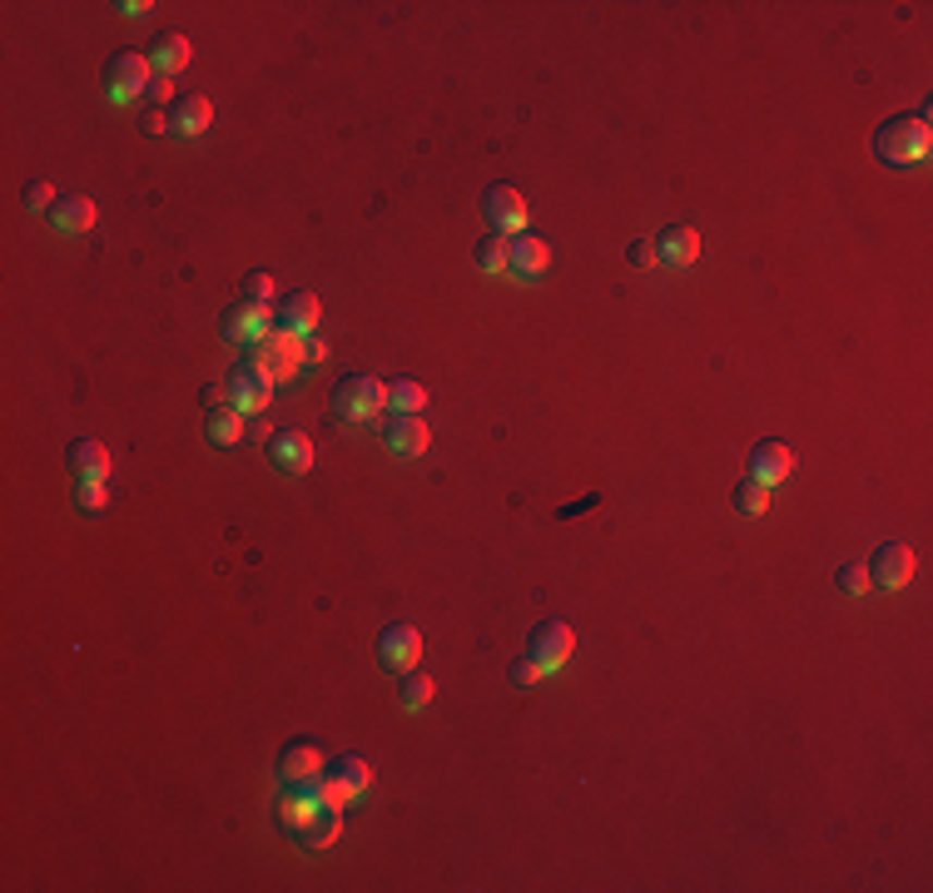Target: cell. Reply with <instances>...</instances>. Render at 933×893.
<instances>
[{"label": "cell", "instance_id": "44dd1931", "mask_svg": "<svg viewBox=\"0 0 933 893\" xmlns=\"http://www.w3.org/2000/svg\"><path fill=\"white\" fill-rule=\"evenodd\" d=\"M95 199H85V194H70V199H60L56 209H50V223H56L60 234H85V229H95Z\"/></svg>", "mask_w": 933, "mask_h": 893}, {"label": "cell", "instance_id": "1f68e13d", "mask_svg": "<svg viewBox=\"0 0 933 893\" xmlns=\"http://www.w3.org/2000/svg\"><path fill=\"white\" fill-rule=\"evenodd\" d=\"M273 289H279V283H273V273H263V268L244 279V298H248V303H263V308L273 303Z\"/></svg>", "mask_w": 933, "mask_h": 893}, {"label": "cell", "instance_id": "4316f807", "mask_svg": "<svg viewBox=\"0 0 933 893\" xmlns=\"http://www.w3.org/2000/svg\"><path fill=\"white\" fill-rule=\"evenodd\" d=\"M238 437H244V413H214L209 417V442L214 447H238Z\"/></svg>", "mask_w": 933, "mask_h": 893}, {"label": "cell", "instance_id": "277c9868", "mask_svg": "<svg viewBox=\"0 0 933 893\" xmlns=\"http://www.w3.org/2000/svg\"><path fill=\"white\" fill-rule=\"evenodd\" d=\"M149 85H155V65H149V56H139V50H124V56H114L110 65H105V95H110L114 105H130V100H139V95H149Z\"/></svg>", "mask_w": 933, "mask_h": 893}, {"label": "cell", "instance_id": "8fae6325", "mask_svg": "<svg viewBox=\"0 0 933 893\" xmlns=\"http://www.w3.org/2000/svg\"><path fill=\"white\" fill-rule=\"evenodd\" d=\"M378 660H383L388 670H413L417 660H422V636H417V625L407 621H393L378 636Z\"/></svg>", "mask_w": 933, "mask_h": 893}, {"label": "cell", "instance_id": "d6986e66", "mask_svg": "<svg viewBox=\"0 0 933 893\" xmlns=\"http://www.w3.org/2000/svg\"><path fill=\"white\" fill-rule=\"evenodd\" d=\"M269 457L279 462L283 472H308V467H314V442H308L304 432H293V427H289V432H273L269 437Z\"/></svg>", "mask_w": 933, "mask_h": 893}, {"label": "cell", "instance_id": "ba28073f", "mask_svg": "<svg viewBox=\"0 0 933 893\" xmlns=\"http://www.w3.org/2000/svg\"><path fill=\"white\" fill-rule=\"evenodd\" d=\"M273 313L263 308V303H234V308L219 318V333H224V343H259V338L273 333Z\"/></svg>", "mask_w": 933, "mask_h": 893}, {"label": "cell", "instance_id": "836d02e7", "mask_svg": "<svg viewBox=\"0 0 933 893\" xmlns=\"http://www.w3.org/2000/svg\"><path fill=\"white\" fill-rule=\"evenodd\" d=\"M626 258H630L636 268H651V264H655V244H651V238H636V244L626 248Z\"/></svg>", "mask_w": 933, "mask_h": 893}, {"label": "cell", "instance_id": "f546056e", "mask_svg": "<svg viewBox=\"0 0 933 893\" xmlns=\"http://www.w3.org/2000/svg\"><path fill=\"white\" fill-rule=\"evenodd\" d=\"M21 204H25V209H30V213H50V209H56L60 199H56V189H50L46 179H35V184H25Z\"/></svg>", "mask_w": 933, "mask_h": 893}, {"label": "cell", "instance_id": "603a6c76", "mask_svg": "<svg viewBox=\"0 0 933 893\" xmlns=\"http://www.w3.org/2000/svg\"><path fill=\"white\" fill-rule=\"evenodd\" d=\"M472 258H477V268H482V273H512V238H506V234H487L482 244L472 248Z\"/></svg>", "mask_w": 933, "mask_h": 893}, {"label": "cell", "instance_id": "2e32d148", "mask_svg": "<svg viewBox=\"0 0 933 893\" xmlns=\"http://www.w3.org/2000/svg\"><path fill=\"white\" fill-rule=\"evenodd\" d=\"M547 268H551V244L547 238H531V234L512 238V279L531 283V279H541Z\"/></svg>", "mask_w": 933, "mask_h": 893}, {"label": "cell", "instance_id": "8992f818", "mask_svg": "<svg viewBox=\"0 0 933 893\" xmlns=\"http://www.w3.org/2000/svg\"><path fill=\"white\" fill-rule=\"evenodd\" d=\"M482 213H487V223H492V234H506V238H517L531 219L521 189H512V184H492V189L482 194Z\"/></svg>", "mask_w": 933, "mask_h": 893}, {"label": "cell", "instance_id": "5b68a950", "mask_svg": "<svg viewBox=\"0 0 933 893\" xmlns=\"http://www.w3.org/2000/svg\"><path fill=\"white\" fill-rule=\"evenodd\" d=\"M572 650H576V631L566 621H556V615H547V621H537L531 625V636H527V656L537 660L547 675H556V670L572 660Z\"/></svg>", "mask_w": 933, "mask_h": 893}, {"label": "cell", "instance_id": "484cf974", "mask_svg": "<svg viewBox=\"0 0 933 893\" xmlns=\"http://www.w3.org/2000/svg\"><path fill=\"white\" fill-rule=\"evenodd\" d=\"M735 506H740L745 516H765L770 512V487L765 481H754V477H745L740 487H735Z\"/></svg>", "mask_w": 933, "mask_h": 893}, {"label": "cell", "instance_id": "9a60e30c", "mask_svg": "<svg viewBox=\"0 0 933 893\" xmlns=\"http://www.w3.org/2000/svg\"><path fill=\"white\" fill-rule=\"evenodd\" d=\"M323 749L314 745V739H293L289 749L279 755V774H283V784H304V780H318L323 774Z\"/></svg>", "mask_w": 933, "mask_h": 893}, {"label": "cell", "instance_id": "d590c367", "mask_svg": "<svg viewBox=\"0 0 933 893\" xmlns=\"http://www.w3.org/2000/svg\"><path fill=\"white\" fill-rule=\"evenodd\" d=\"M204 407L209 413H229L234 402H229V388H204Z\"/></svg>", "mask_w": 933, "mask_h": 893}, {"label": "cell", "instance_id": "d4e9b609", "mask_svg": "<svg viewBox=\"0 0 933 893\" xmlns=\"http://www.w3.org/2000/svg\"><path fill=\"white\" fill-rule=\"evenodd\" d=\"M328 774H333V780L343 784V790H348L353 799H358V794H368V784H372V774H368V759H358V755L337 759V764H333V770H328Z\"/></svg>", "mask_w": 933, "mask_h": 893}, {"label": "cell", "instance_id": "74e56055", "mask_svg": "<svg viewBox=\"0 0 933 893\" xmlns=\"http://www.w3.org/2000/svg\"><path fill=\"white\" fill-rule=\"evenodd\" d=\"M308 357H314V363H323V357H328V343H323V338H318V333L308 338Z\"/></svg>", "mask_w": 933, "mask_h": 893}, {"label": "cell", "instance_id": "7402d4cb", "mask_svg": "<svg viewBox=\"0 0 933 893\" xmlns=\"http://www.w3.org/2000/svg\"><path fill=\"white\" fill-rule=\"evenodd\" d=\"M65 462H70V472H75V477H110V447H100L95 437H79V442H70Z\"/></svg>", "mask_w": 933, "mask_h": 893}, {"label": "cell", "instance_id": "ac0fdd59", "mask_svg": "<svg viewBox=\"0 0 933 893\" xmlns=\"http://www.w3.org/2000/svg\"><path fill=\"white\" fill-rule=\"evenodd\" d=\"M318 313H323L318 293H293V298H283V308H279V328H289V333H298V338H314Z\"/></svg>", "mask_w": 933, "mask_h": 893}, {"label": "cell", "instance_id": "30bf717a", "mask_svg": "<svg viewBox=\"0 0 933 893\" xmlns=\"http://www.w3.org/2000/svg\"><path fill=\"white\" fill-rule=\"evenodd\" d=\"M224 388H229V402H234V413H263V407L273 402V388H279V382H269L259 368H254V363H244V368L229 372Z\"/></svg>", "mask_w": 933, "mask_h": 893}, {"label": "cell", "instance_id": "6da1fadb", "mask_svg": "<svg viewBox=\"0 0 933 893\" xmlns=\"http://www.w3.org/2000/svg\"><path fill=\"white\" fill-rule=\"evenodd\" d=\"M874 155L884 159L888 169H909L923 164L933 155V110L919 105V114H894L874 130Z\"/></svg>", "mask_w": 933, "mask_h": 893}, {"label": "cell", "instance_id": "7c38bea8", "mask_svg": "<svg viewBox=\"0 0 933 893\" xmlns=\"http://www.w3.org/2000/svg\"><path fill=\"white\" fill-rule=\"evenodd\" d=\"M795 472V447L779 442V437H765V442H754L750 452V477L765 481V487H779V481Z\"/></svg>", "mask_w": 933, "mask_h": 893}, {"label": "cell", "instance_id": "8d00e7d4", "mask_svg": "<svg viewBox=\"0 0 933 893\" xmlns=\"http://www.w3.org/2000/svg\"><path fill=\"white\" fill-rule=\"evenodd\" d=\"M145 130H149V134H169V114L149 110V114H145Z\"/></svg>", "mask_w": 933, "mask_h": 893}, {"label": "cell", "instance_id": "f1b7e54d", "mask_svg": "<svg viewBox=\"0 0 933 893\" xmlns=\"http://www.w3.org/2000/svg\"><path fill=\"white\" fill-rule=\"evenodd\" d=\"M75 497H79V506H85V512H100V506L110 502V477H79Z\"/></svg>", "mask_w": 933, "mask_h": 893}, {"label": "cell", "instance_id": "d6a6232c", "mask_svg": "<svg viewBox=\"0 0 933 893\" xmlns=\"http://www.w3.org/2000/svg\"><path fill=\"white\" fill-rule=\"evenodd\" d=\"M547 681V670L537 665V660H517V665H512V685H517V690H537V685Z\"/></svg>", "mask_w": 933, "mask_h": 893}, {"label": "cell", "instance_id": "cb8c5ba5", "mask_svg": "<svg viewBox=\"0 0 933 893\" xmlns=\"http://www.w3.org/2000/svg\"><path fill=\"white\" fill-rule=\"evenodd\" d=\"M388 407L393 413H417V407H428V388L413 378H393L388 382Z\"/></svg>", "mask_w": 933, "mask_h": 893}, {"label": "cell", "instance_id": "4fadbf2b", "mask_svg": "<svg viewBox=\"0 0 933 893\" xmlns=\"http://www.w3.org/2000/svg\"><path fill=\"white\" fill-rule=\"evenodd\" d=\"M696 258H700V234L690 223H671V229L655 234V264L686 268V264H696Z\"/></svg>", "mask_w": 933, "mask_h": 893}, {"label": "cell", "instance_id": "ffe728a7", "mask_svg": "<svg viewBox=\"0 0 933 893\" xmlns=\"http://www.w3.org/2000/svg\"><path fill=\"white\" fill-rule=\"evenodd\" d=\"M194 60V45L184 40V35H159L155 45H149V65H155V75H180L184 65Z\"/></svg>", "mask_w": 933, "mask_h": 893}, {"label": "cell", "instance_id": "9c48e42d", "mask_svg": "<svg viewBox=\"0 0 933 893\" xmlns=\"http://www.w3.org/2000/svg\"><path fill=\"white\" fill-rule=\"evenodd\" d=\"M383 447L393 452V457H422L432 447V427L422 423L417 413H393L383 423Z\"/></svg>", "mask_w": 933, "mask_h": 893}, {"label": "cell", "instance_id": "4dcf8cb0", "mask_svg": "<svg viewBox=\"0 0 933 893\" xmlns=\"http://www.w3.org/2000/svg\"><path fill=\"white\" fill-rule=\"evenodd\" d=\"M874 580H869V566L864 561H849V566H839V591L844 596H864Z\"/></svg>", "mask_w": 933, "mask_h": 893}, {"label": "cell", "instance_id": "7a4b0ae2", "mask_svg": "<svg viewBox=\"0 0 933 893\" xmlns=\"http://www.w3.org/2000/svg\"><path fill=\"white\" fill-rule=\"evenodd\" d=\"M248 363H254L269 382H289V378H298L304 363H308V338L289 333V328H273L269 338L254 343V357H248Z\"/></svg>", "mask_w": 933, "mask_h": 893}, {"label": "cell", "instance_id": "5bb4252c", "mask_svg": "<svg viewBox=\"0 0 933 893\" xmlns=\"http://www.w3.org/2000/svg\"><path fill=\"white\" fill-rule=\"evenodd\" d=\"M209 124H214V105L204 95H180L169 105V134H180V139H199Z\"/></svg>", "mask_w": 933, "mask_h": 893}, {"label": "cell", "instance_id": "e575fe53", "mask_svg": "<svg viewBox=\"0 0 933 893\" xmlns=\"http://www.w3.org/2000/svg\"><path fill=\"white\" fill-rule=\"evenodd\" d=\"M149 105H164V100H174V79L169 75H155V85H149V95H145Z\"/></svg>", "mask_w": 933, "mask_h": 893}, {"label": "cell", "instance_id": "e0dca14e", "mask_svg": "<svg viewBox=\"0 0 933 893\" xmlns=\"http://www.w3.org/2000/svg\"><path fill=\"white\" fill-rule=\"evenodd\" d=\"M337 829H343V809H318V815L304 819L293 834H298V848H304V854H323V848L337 844Z\"/></svg>", "mask_w": 933, "mask_h": 893}, {"label": "cell", "instance_id": "3957f363", "mask_svg": "<svg viewBox=\"0 0 933 893\" xmlns=\"http://www.w3.org/2000/svg\"><path fill=\"white\" fill-rule=\"evenodd\" d=\"M383 407H388V382L368 378V372H358V378H343L333 388V417H337V423H372Z\"/></svg>", "mask_w": 933, "mask_h": 893}, {"label": "cell", "instance_id": "83f0119b", "mask_svg": "<svg viewBox=\"0 0 933 893\" xmlns=\"http://www.w3.org/2000/svg\"><path fill=\"white\" fill-rule=\"evenodd\" d=\"M432 695H438L432 675H407V681H403V695H397V700H403V710H428Z\"/></svg>", "mask_w": 933, "mask_h": 893}, {"label": "cell", "instance_id": "52a82bcc", "mask_svg": "<svg viewBox=\"0 0 933 893\" xmlns=\"http://www.w3.org/2000/svg\"><path fill=\"white\" fill-rule=\"evenodd\" d=\"M913 571H919V556H913V547H904V541L879 547L874 561H869V580H874L879 591H904L913 580Z\"/></svg>", "mask_w": 933, "mask_h": 893}]
</instances>
